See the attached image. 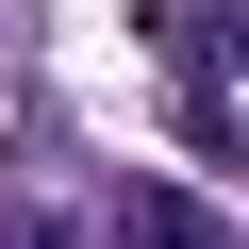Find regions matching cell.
<instances>
[{"instance_id":"6da1fadb","label":"cell","mask_w":249,"mask_h":249,"mask_svg":"<svg viewBox=\"0 0 249 249\" xmlns=\"http://www.w3.org/2000/svg\"><path fill=\"white\" fill-rule=\"evenodd\" d=\"M116 249H216V216L183 183H116Z\"/></svg>"}]
</instances>
